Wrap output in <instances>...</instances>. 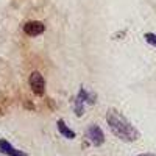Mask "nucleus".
Here are the masks:
<instances>
[{
	"mask_svg": "<svg viewBox=\"0 0 156 156\" xmlns=\"http://www.w3.org/2000/svg\"><path fill=\"white\" fill-rule=\"evenodd\" d=\"M106 122L109 125V129L112 131V134L117 136L119 139H122L125 142H134L139 139V131L119 111L109 109L106 112Z\"/></svg>",
	"mask_w": 156,
	"mask_h": 156,
	"instance_id": "1",
	"label": "nucleus"
},
{
	"mask_svg": "<svg viewBox=\"0 0 156 156\" xmlns=\"http://www.w3.org/2000/svg\"><path fill=\"white\" fill-rule=\"evenodd\" d=\"M28 84L31 87V90L36 95H42L44 90H45V80L44 76L39 73V72H33L28 78Z\"/></svg>",
	"mask_w": 156,
	"mask_h": 156,
	"instance_id": "2",
	"label": "nucleus"
},
{
	"mask_svg": "<svg viewBox=\"0 0 156 156\" xmlns=\"http://www.w3.org/2000/svg\"><path fill=\"white\" fill-rule=\"evenodd\" d=\"M87 137H89V140L92 142V144L95 145V147H98V145H101L103 142H105V134H103V131L100 129V126L98 125H92V126H89V129H87Z\"/></svg>",
	"mask_w": 156,
	"mask_h": 156,
	"instance_id": "3",
	"label": "nucleus"
},
{
	"mask_svg": "<svg viewBox=\"0 0 156 156\" xmlns=\"http://www.w3.org/2000/svg\"><path fill=\"white\" fill-rule=\"evenodd\" d=\"M23 31L28 36H39L41 33L45 31V25L39 20H30L23 25Z\"/></svg>",
	"mask_w": 156,
	"mask_h": 156,
	"instance_id": "4",
	"label": "nucleus"
},
{
	"mask_svg": "<svg viewBox=\"0 0 156 156\" xmlns=\"http://www.w3.org/2000/svg\"><path fill=\"white\" fill-rule=\"evenodd\" d=\"M0 151L6 153L8 156H25L23 153L17 151L16 148H12V145L9 144V142H6L5 139H2V140H0Z\"/></svg>",
	"mask_w": 156,
	"mask_h": 156,
	"instance_id": "5",
	"label": "nucleus"
},
{
	"mask_svg": "<svg viewBox=\"0 0 156 156\" xmlns=\"http://www.w3.org/2000/svg\"><path fill=\"white\" fill-rule=\"evenodd\" d=\"M56 126H58V131H59L64 137H67V139H73V137H75V133L66 126L64 120H58V122H56Z\"/></svg>",
	"mask_w": 156,
	"mask_h": 156,
	"instance_id": "6",
	"label": "nucleus"
},
{
	"mask_svg": "<svg viewBox=\"0 0 156 156\" xmlns=\"http://www.w3.org/2000/svg\"><path fill=\"white\" fill-rule=\"evenodd\" d=\"M144 37H145V41H147L148 44H151V45L156 47V34H154V33H145Z\"/></svg>",
	"mask_w": 156,
	"mask_h": 156,
	"instance_id": "7",
	"label": "nucleus"
},
{
	"mask_svg": "<svg viewBox=\"0 0 156 156\" xmlns=\"http://www.w3.org/2000/svg\"><path fill=\"white\" fill-rule=\"evenodd\" d=\"M139 156H156V154H151V153H144V154H139Z\"/></svg>",
	"mask_w": 156,
	"mask_h": 156,
	"instance_id": "8",
	"label": "nucleus"
}]
</instances>
